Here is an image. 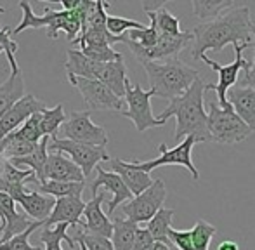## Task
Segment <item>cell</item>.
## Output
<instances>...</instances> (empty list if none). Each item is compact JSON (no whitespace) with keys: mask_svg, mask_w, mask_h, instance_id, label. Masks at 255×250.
<instances>
[{"mask_svg":"<svg viewBox=\"0 0 255 250\" xmlns=\"http://www.w3.org/2000/svg\"><path fill=\"white\" fill-rule=\"evenodd\" d=\"M193 33V59H200L207 51L221 52L229 44H242L252 47V19L250 9L240 5L226 10L219 17L202 23L191 30Z\"/></svg>","mask_w":255,"mask_h":250,"instance_id":"cell-1","label":"cell"},{"mask_svg":"<svg viewBox=\"0 0 255 250\" xmlns=\"http://www.w3.org/2000/svg\"><path fill=\"white\" fill-rule=\"evenodd\" d=\"M208 85H210L208 82H203L198 77L184 94L172 99L158 117V120L163 124H167L170 117H175L177 125H175L174 137L177 141L189 135L198 142L212 141L207 124V112H205V92L208 91Z\"/></svg>","mask_w":255,"mask_h":250,"instance_id":"cell-2","label":"cell"},{"mask_svg":"<svg viewBox=\"0 0 255 250\" xmlns=\"http://www.w3.org/2000/svg\"><path fill=\"white\" fill-rule=\"evenodd\" d=\"M142 66L151 84L149 89L154 92V96L168 99V101L184 94L191 87L193 82L200 77V71L196 68L188 66L179 58L144 63Z\"/></svg>","mask_w":255,"mask_h":250,"instance_id":"cell-3","label":"cell"},{"mask_svg":"<svg viewBox=\"0 0 255 250\" xmlns=\"http://www.w3.org/2000/svg\"><path fill=\"white\" fill-rule=\"evenodd\" d=\"M23 10V19L16 28H12L10 35H19L24 30H47L49 38H57L59 31L63 30L66 33L68 40H77L78 33L82 31V21L78 17L77 10H51L45 9L44 16H38L33 12L31 5L28 2L19 3Z\"/></svg>","mask_w":255,"mask_h":250,"instance_id":"cell-4","label":"cell"},{"mask_svg":"<svg viewBox=\"0 0 255 250\" xmlns=\"http://www.w3.org/2000/svg\"><path fill=\"white\" fill-rule=\"evenodd\" d=\"M207 124L212 141L221 142V144H236L252 134L249 125L233 110L221 108L217 101L210 103V108L207 113Z\"/></svg>","mask_w":255,"mask_h":250,"instance_id":"cell-5","label":"cell"},{"mask_svg":"<svg viewBox=\"0 0 255 250\" xmlns=\"http://www.w3.org/2000/svg\"><path fill=\"white\" fill-rule=\"evenodd\" d=\"M233 49H235V61L229 63V64H221V63L214 61V59H210L207 54L200 58V61L208 64V66L219 75L217 84L208 85V91L217 92V98H219L217 105L224 110H233L231 105L228 103V99H226V94H228V91L233 87V85L238 84L240 73H242V71L245 73V71L250 68V61H247V59L243 58V51H245V49H250V45L233 44Z\"/></svg>","mask_w":255,"mask_h":250,"instance_id":"cell-6","label":"cell"},{"mask_svg":"<svg viewBox=\"0 0 255 250\" xmlns=\"http://www.w3.org/2000/svg\"><path fill=\"white\" fill-rule=\"evenodd\" d=\"M153 96L154 92L151 89L144 91L139 84H132L127 78V82H125V96H124V101L127 103V108L122 112V115L125 119L132 120V124L135 125L137 132H144L148 128L165 125L153 115V108H151Z\"/></svg>","mask_w":255,"mask_h":250,"instance_id":"cell-7","label":"cell"},{"mask_svg":"<svg viewBox=\"0 0 255 250\" xmlns=\"http://www.w3.org/2000/svg\"><path fill=\"white\" fill-rule=\"evenodd\" d=\"M189 42H193V33L191 31H181L179 35H158V40L153 47L146 49L141 47L135 42L128 40L127 35H125L124 44L128 45V49L132 51V54L135 56L141 64L151 63V61H167V59H174L181 54V51L184 47H188Z\"/></svg>","mask_w":255,"mask_h":250,"instance_id":"cell-8","label":"cell"},{"mask_svg":"<svg viewBox=\"0 0 255 250\" xmlns=\"http://www.w3.org/2000/svg\"><path fill=\"white\" fill-rule=\"evenodd\" d=\"M49 148H51V151L63 153L64 156H68L82 170L84 177L91 176L92 170L99 165V162H110V155H108L106 148L82 144V142H75L70 139H57V135H51Z\"/></svg>","mask_w":255,"mask_h":250,"instance_id":"cell-9","label":"cell"},{"mask_svg":"<svg viewBox=\"0 0 255 250\" xmlns=\"http://www.w3.org/2000/svg\"><path fill=\"white\" fill-rule=\"evenodd\" d=\"M167 198V188L161 179H153L151 186L137 196H132L124 207L122 212L128 221L135 223L139 226L141 223H148L149 219L163 207V202Z\"/></svg>","mask_w":255,"mask_h":250,"instance_id":"cell-10","label":"cell"},{"mask_svg":"<svg viewBox=\"0 0 255 250\" xmlns=\"http://www.w3.org/2000/svg\"><path fill=\"white\" fill-rule=\"evenodd\" d=\"M63 127L64 139H70L75 142L91 146H101L106 148L108 144V132L101 125L94 124L91 119V112H71V115L66 117Z\"/></svg>","mask_w":255,"mask_h":250,"instance_id":"cell-11","label":"cell"},{"mask_svg":"<svg viewBox=\"0 0 255 250\" xmlns=\"http://www.w3.org/2000/svg\"><path fill=\"white\" fill-rule=\"evenodd\" d=\"M196 142L198 141H196L195 137H191V135H189V137H184L181 144H177L172 149H168L167 144L161 142V144L158 146V151H160V156H158V158L149 160V162H132V165L146 174H149L153 169H158V167H161V165H182L184 169L189 170L193 179L198 181L200 172L191 160V149Z\"/></svg>","mask_w":255,"mask_h":250,"instance_id":"cell-12","label":"cell"},{"mask_svg":"<svg viewBox=\"0 0 255 250\" xmlns=\"http://www.w3.org/2000/svg\"><path fill=\"white\" fill-rule=\"evenodd\" d=\"M68 80L73 87L78 89V92L84 98L89 112L91 110H111V112H124L125 101L115 96L110 89L99 80H89V78L71 77L68 75Z\"/></svg>","mask_w":255,"mask_h":250,"instance_id":"cell-13","label":"cell"},{"mask_svg":"<svg viewBox=\"0 0 255 250\" xmlns=\"http://www.w3.org/2000/svg\"><path fill=\"white\" fill-rule=\"evenodd\" d=\"M47 108L44 101L33 94H26L16 103L10 110H7L2 117H0V141L10 132H14L17 127L23 125L24 120H28L35 113H42Z\"/></svg>","mask_w":255,"mask_h":250,"instance_id":"cell-14","label":"cell"},{"mask_svg":"<svg viewBox=\"0 0 255 250\" xmlns=\"http://www.w3.org/2000/svg\"><path fill=\"white\" fill-rule=\"evenodd\" d=\"M26 214L16 209V203L5 193H0V244L26 231L33 224Z\"/></svg>","mask_w":255,"mask_h":250,"instance_id":"cell-15","label":"cell"},{"mask_svg":"<svg viewBox=\"0 0 255 250\" xmlns=\"http://www.w3.org/2000/svg\"><path fill=\"white\" fill-rule=\"evenodd\" d=\"M37 181H61V183H85L82 170L63 153H49L40 177Z\"/></svg>","mask_w":255,"mask_h":250,"instance_id":"cell-16","label":"cell"},{"mask_svg":"<svg viewBox=\"0 0 255 250\" xmlns=\"http://www.w3.org/2000/svg\"><path fill=\"white\" fill-rule=\"evenodd\" d=\"M104 193L92 196V200L85 202V209L82 214L80 224L84 228L85 233L98 235V237L111 238L113 235V223L110 221V217L103 212V202H104Z\"/></svg>","mask_w":255,"mask_h":250,"instance_id":"cell-17","label":"cell"},{"mask_svg":"<svg viewBox=\"0 0 255 250\" xmlns=\"http://www.w3.org/2000/svg\"><path fill=\"white\" fill-rule=\"evenodd\" d=\"M96 170H98V176H96V179L91 184L92 195H98L99 188H104L110 193H113V200L108 203V214L113 216V212L117 210L118 205H122L124 202H128L132 198V193L127 189L124 181L120 179V176H117L115 172H106L103 167H96Z\"/></svg>","mask_w":255,"mask_h":250,"instance_id":"cell-18","label":"cell"},{"mask_svg":"<svg viewBox=\"0 0 255 250\" xmlns=\"http://www.w3.org/2000/svg\"><path fill=\"white\" fill-rule=\"evenodd\" d=\"M226 99L231 105L233 112L240 117L250 130H255V89L233 85L226 94Z\"/></svg>","mask_w":255,"mask_h":250,"instance_id":"cell-19","label":"cell"},{"mask_svg":"<svg viewBox=\"0 0 255 250\" xmlns=\"http://www.w3.org/2000/svg\"><path fill=\"white\" fill-rule=\"evenodd\" d=\"M85 209V202L82 198L66 196V198H57L51 216L44 221V226H56V224H68V226H77L80 224L82 214Z\"/></svg>","mask_w":255,"mask_h":250,"instance_id":"cell-20","label":"cell"},{"mask_svg":"<svg viewBox=\"0 0 255 250\" xmlns=\"http://www.w3.org/2000/svg\"><path fill=\"white\" fill-rule=\"evenodd\" d=\"M110 167H111V172L120 176V179L124 181L127 189L132 193V196L141 195V193L144 191V189H148L153 183L151 176L142 172V170L135 169V167L132 165V162H124V160H120V158H110Z\"/></svg>","mask_w":255,"mask_h":250,"instance_id":"cell-21","label":"cell"},{"mask_svg":"<svg viewBox=\"0 0 255 250\" xmlns=\"http://www.w3.org/2000/svg\"><path fill=\"white\" fill-rule=\"evenodd\" d=\"M33 176L31 170H19L10 165V162L0 158V193L9 195L14 203L26 191V181Z\"/></svg>","mask_w":255,"mask_h":250,"instance_id":"cell-22","label":"cell"},{"mask_svg":"<svg viewBox=\"0 0 255 250\" xmlns=\"http://www.w3.org/2000/svg\"><path fill=\"white\" fill-rule=\"evenodd\" d=\"M16 203L21 205V209L24 210V214H26L30 219L44 223V221L51 216L54 205H56V198L42 195V193H38V191H30V189L26 188V191L16 200Z\"/></svg>","mask_w":255,"mask_h":250,"instance_id":"cell-23","label":"cell"},{"mask_svg":"<svg viewBox=\"0 0 255 250\" xmlns=\"http://www.w3.org/2000/svg\"><path fill=\"white\" fill-rule=\"evenodd\" d=\"M127 68H125L124 59L111 63H101L98 71V78L101 84L106 85L115 96L124 99L125 96V82H127Z\"/></svg>","mask_w":255,"mask_h":250,"instance_id":"cell-24","label":"cell"},{"mask_svg":"<svg viewBox=\"0 0 255 250\" xmlns=\"http://www.w3.org/2000/svg\"><path fill=\"white\" fill-rule=\"evenodd\" d=\"M24 96V80L21 70L10 71V75L0 84V117L10 110Z\"/></svg>","mask_w":255,"mask_h":250,"instance_id":"cell-25","label":"cell"},{"mask_svg":"<svg viewBox=\"0 0 255 250\" xmlns=\"http://www.w3.org/2000/svg\"><path fill=\"white\" fill-rule=\"evenodd\" d=\"M66 54H68V59H66V63H64V68H66L68 75H71V77L89 78V80H96V78H98V71H99L101 63L92 61L84 52L77 51V49H70Z\"/></svg>","mask_w":255,"mask_h":250,"instance_id":"cell-26","label":"cell"},{"mask_svg":"<svg viewBox=\"0 0 255 250\" xmlns=\"http://www.w3.org/2000/svg\"><path fill=\"white\" fill-rule=\"evenodd\" d=\"M49 139H51L49 135H44V137L38 141L37 148H35L30 155L23 156V158L10 160V165H14L19 170H31V172L35 174V177L38 179L49 156Z\"/></svg>","mask_w":255,"mask_h":250,"instance_id":"cell-27","label":"cell"},{"mask_svg":"<svg viewBox=\"0 0 255 250\" xmlns=\"http://www.w3.org/2000/svg\"><path fill=\"white\" fill-rule=\"evenodd\" d=\"M30 184H35L38 188V193H44L52 198H66L75 196L82 198V191L85 188V183H61V181H37V177H31Z\"/></svg>","mask_w":255,"mask_h":250,"instance_id":"cell-28","label":"cell"},{"mask_svg":"<svg viewBox=\"0 0 255 250\" xmlns=\"http://www.w3.org/2000/svg\"><path fill=\"white\" fill-rule=\"evenodd\" d=\"M240 5H245V3H238L235 0H193V14H195L198 19H202L203 23L212 21L215 17H219L226 10L236 9Z\"/></svg>","mask_w":255,"mask_h":250,"instance_id":"cell-29","label":"cell"},{"mask_svg":"<svg viewBox=\"0 0 255 250\" xmlns=\"http://www.w3.org/2000/svg\"><path fill=\"white\" fill-rule=\"evenodd\" d=\"M175 216V210L174 209H163L161 207L156 214L148 221V226L146 230L149 231V235L153 237L154 242H160V244H165L168 247H172L170 240H168V230H170V224H172V219Z\"/></svg>","mask_w":255,"mask_h":250,"instance_id":"cell-30","label":"cell"},{"mask_svg":"<svg viewBox=\"0 0 255 250\" xmlns=\"http://www.w3.org/2000/svg\"><path fill=\"white\" fill-rule=\"evenodd\" d=\"M113 235H111V244L115 250H132L134 245V237L137 231V224L132 223L128 219H122V217H115L113 221Z\"/></svg>","mask_w":255,"mask_h":250,"instance_id":"cell-31","label":"cell"},{"mask_svg":"<svg viewBox=\"0 0 255 250\" xmlns=\"http://www.w3.org/2000/svg\"><path fill=\"white\" fill-rule=\"evenodd\" d=\"M37 144L28 142V141H24V139H19V137H16V135L9 134L0 141V158L7 160V162L16 160V158H23V156L30 155V153L37 148Z\"/></svg>","mask_w":255,"mask_h":250,"instance_id":"cell-32","label":"cell"},{"mask_svg":"<svg viewBox=\"0 0 255 250\" xmlns=\"http://www.w3.org/2000/svg\"><path fill=\"white\" fill-rule=\"evenodd\" d=\"M64 120H66V112H64L63 105H56L54 108H45L40 113V122H38L42 135H49V137L56 135L57 128L64 124Z\"/></svg>","mask_w":255,"mask_h":250,"instance_id":"cell-33","label":"cell"},{"mask_svg":"<svg viewBox=\"0 0 255 250\" xmlns=\"http://www.w3.org/2000/svg\"><path fill=\"white\" fill-rule=\"evenodd\" d=\"M191 231V240H193V249L195 250H208L210 249V242L214 238V235L217 233V228L214 224L207 223L203 219H198L195 224V228Z\"/></svg>","mask_w":255,"mask_h":250,"instance_id":"cell-34","label":"cell"},{"mask_svg":"<svg viewBox=\"0 0 255 250\" xmlns=\"http://www.w3.org/2000/svg\"><path fill=\"white\" fill-rule=\"evenodd\" d=\"M146 16L149 17V26H144L141 28V30H128L127 33V38L132 42H135V44H139L141 47H153L154 44H156L158 40V30H156V23H154V14L153 12H146Z\"/></svg>","mask_w":255,"mask_h":250,"instance_id":"cell-35","label":"cell"},{"mask_svg":"<svg viewBox=\"0 0 255 250\" xmlns=\"http://www.w3.org/2000/svg\"><path fill=\"white\" fill-rule=\"evenodd\" d=\"M154 23H156L158 33L163 35H179L181 33V21L175 14H172L170 10H167L165 7H160L158 10H154Z\"/></svg>","mask_w":255,"mask_h":250,"instance_id":"cell-36","label":"cell"},{"mask_svg":"<svg viewBox=\"0 0 255 250\" xmlns=\"http://www.w3.org/2000/svg\"><path fill=\"white\" fill-rule=\"evenodd\" d=\"M40 226H44V223L35 221V223L31 224L26 231L16 235V237H12L10 240L2 242V244H0V250H44L40 247H33V245H30V237L33 235V231L38 230Z\"/></svg>","mask_w":255,"mask_h":250,"instance_id":"cell-37","label":"cell"},{"mask_svg":"<svg viewBox=\"0 0 255 250\" xmlns=\"http://www.w3.org/2000/svg\"><path fill=\"white\" fill-rule=\"evenodd\" d=\"M38 122H40V113H35V115H31L28 120H24L21 127H17L16 130L10 132V134L19 139H24V141H28V142L37 144V142L44 137L40 132V127H38Z\"/></svg>","mask_w":255,"mask_h":250,"instance_id":"cell-38","label":"cell"},{"mask_svg":"<svg viewBox=\"0 0 255 250\" xmlns=\"http://www.w3.org/2000/svg\"><path fill=\"white\" fill-rule=\"evenodd\" d=\"M146 24L139 23L134 19H127V17H120V16H108L106 17V30L108 33H111L113 37H122L125 31L128 30H141Z\"/></svg>","mask_w":255,"mask_h":250,"instance_id":"cell-39","label":"cell"},{"mask_svg":"<svg viewBox=\"0 0 255 250\" xmlns=\"http://www.w3.org/2000/svg\"><path fill=\"white\" fill-rule=\"evenodd\" d=\"M68 224L61 223V224H56V226H44L42 230V235H40V242L42 244H51V242H68L71 249L75 247V240L71 237H68Z\"/></svg>","mask_w":255,"mask_h":250,"instance_id":"cell-40","label":"cell"},{"mask_svg":"<svg viewBox=\"0 0 255 250\" xmlns=\"http://www.w3.org/2000/svg\"><path fill=\"white\" fill-rule=\"evenodd\" d=\"M10 33H12V28L10 26L0 28V47H2L7 61H9V64H10V71H16V70H19V66H17L16 58H14V56H16L19 45H17V42H14L12 38H10Z\"/></svg>","mask_w":255,"mask_h":250,"instance_id":"cell-41","label":"cell"},{"mask_svg":"<svg viewBox=\"0 0 255 250\" xmlns=\"http://www.w3.org/2000/svg\"><path fill=\"white\" fill-rule=\"evenodd\" d=\"M89 59L96 63H111V61H120L124 56L120 52L113 51V47H84L80 49Z\"/></svg>","mask_w":255,"mask_h":250,"instance_id":"cell-42","label":"cell"},{"mask_svg":"<svg viewBox=\"0 0 255 250\" xmlns=\"http://www.w3.org/2000/svg\"><path fill=\"white\" fill-rule=\"evenodd\" d=\"M73 240H75V244H77V242L84 244L89 250H115L110 238L85 233V231H80V233H77V237H75Z\"/></svg>","mask_w":255,"mask_h":250,"instance_id":"cell-43","label":"cell"},{"mask_svg":"<svg viewBox=\"0 0 255 250\" xmlns=\"http://www.w3.org/2000/svg\"><path fill=\"white\" fill-rule=\"evenodd\" d=\"M168 240L172 245H175L179 250H195L193 249L191 231L189 230H168Z\"/></svg>","mask_w":255,"mask_h":250,"instance_id":"cell-44","label":"cell"},{"mask_svg":"<svg viewBox=\"0 0 255 250\" xmlns=\"http://www.w3.org/2000/svg\"><path fill=\"white\" fill-rule=\"evenodd\" d=\"M153 245H154V240L151 235H149V231L146 230V228H137L132 250H151Z\"/></svg>","mask_w":255,"mask_h":250,"instance_id":"cell-45","label":"cell"},{"mask_svg":"<svg viewBox=\"0 0 255 250\" xmlns=\"http://www.w3.org/2000/svg\"><path fill=\"white\" fill-rule=\"evenodd\" d=\"M252 37H254V42H252V47L255 49V24H252ZM238 85L242 87H250V89H255V52H254V61L250 63V68L243 73L242 80L238 82Z\"/></svg>","mask_w":255,"mask_h":250,"instance_id":"cell-46","label":"cell"},{"mask_svg":"<svg viewBox=\"0 0 255 250\" xmlns=\"http://www.w3.org/2000/svg\"><path fill=\"white\" fill-rule=\"evenodd\" d=\"M59 3L63 5V10H75L80 3V0H59Z\"/></svg>","mask_w":255,"mask_h":250,"instance_id":"cell-47","label":"cell"},{"mask_svg":"<svg viewBox=\"0 0 255 250\" xmlns=\"http://www.w3.org/2000/svg\"><path fill=\"white\" fill-rule=\"evenodd\" d=\"M217 250H240L238 247V244L236 242H233V240H224L221 245L217 247Z\"/></svg>","mask_w":255,"mask_h":250,"instance_id":"cell-48","label":"cell"},{"mask_svg":"<svg viewBox=\"0 0 255 250\" xmlns=\"http://www.w3.org/2000/svg\"><path fill=\"white\" fill-rule=\"evenodd\" d=\"M44 250H63V249H61V242H51V244H45Z\"/></svg>","mask_w":255,"mask_h":250,"instance_id":"cell-49","label":"cell"},{"mask_svg":"<svg viewBox=\"0 0 255 250\" xmlns=\"http://www.w3.org/2000/svg\"><path fill=\"white\" fill-rule=\"evenodd\" d=\"M151 250H174V249L168 247V245H165V244H160V242H154V245L151 247Z\"/></svg>","mask_w":255,"mask_h":250,"instance_id":"cell-50","label":"cell"},{"mask_svg":"<svg viewBox=\"0 0 255 250\" xmlns=\"http://www.w3.org/2000/svg\"><path fill=\"white\" fill-rule=\"evenodd\" d=\"M77 244H78V247H80V250H89L84 244H80V242H77Z\"/></svg>","mask_w":255,"mask_h":250,"instance_id":"cell-51","label":"cell"},{"mask_svg":"<svg viewBox=\"0 0 255 250\" xmlns=\"http://www.w3.org/2000/svg\"><path fill=\"white\" fill-rule=\"evenodd\" d=\"M3 10H5V9H3V7H2V5H0V12H3Z\"/></svg>","mask_w":255,"mask_h":250,"instance_id":"cell-52","label":"cell"},{"mask_svg":"<svg viewBox=\"0 0 255 250\" xmlns=\"http://www.w3.org/2000/svg\"><path fill=\"white\" fill-rule=\"evenodd\" d=\"M2 52H3V51H2V47H0V54H2Z\"/></svg>","mask_w":255,"mask_h":250,"instance_id":"cell-53","label":"cell"},{"mask_svg":"<svg viewBox=\"0 0 255 250\" xmlns=\"http://www.w3.org/2000/svg\"><path fill=\"white\" fill-rule=\"evenodd\" d=\"M252 24H255V21H252Z\"/></svg>","mask_w":255,"mask_h":250,"instance_id":"cell-54","label":"cell"}]
</instances>
